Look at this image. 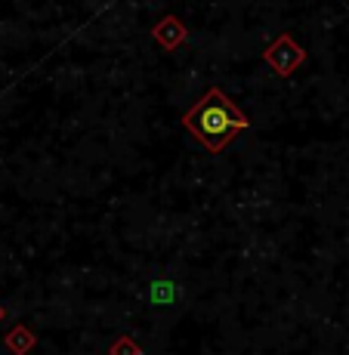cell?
Masks as SVG:
<instances>
[{
	"label": "cell",
	"instance_id": "1",
	"mask_svg": "<svg viewBox=\"0 0 349 355\" xmlns=\"http://www.w3.org/2000/svg\"><path fill=\"white\" fill-rule=\"evenodd\" d=\"M186 127L207 148L220 152L238 130L248 127V118H244V114L238 112L220 90H210L198 105H191V112L186 114Z\"/></svg>",
	"mask_w": 349,
	"mask_h": 355
},
{
	"label": "cell",
	"instance_id": "2",
	"mask_svg": "<svg viewBox=\"0 0 349 355\" xmlns=\"http://www.w3.org/2000/svg\"><path fill=\"white\" fill-rule=\"evenodd\" d=\"M176 284H170V282H164V278H158V282H152V288H148V300L152 303H158V306H167V303H173L176 300Z\"/></svg>",
	"mask_w": 349,
	"mask_h": 355
}]
</instances>
